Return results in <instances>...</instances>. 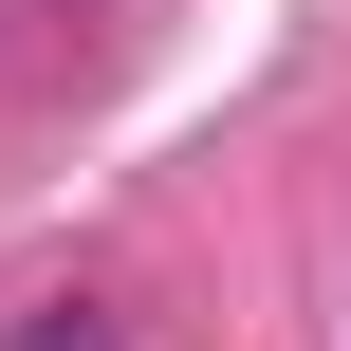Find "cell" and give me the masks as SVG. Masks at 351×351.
Instances as JSON below:
<instances>
[{"mask_svg": "<svg viewBox=\"0 0 351 351\" xmlns=\"http://www.w3.org/2000/svg\"><path fill=\"white\" fill-rule=\"evenodd\" d=\"M0 351H130V333H111L93 296H56V315H19V333H0Z\"/></svg>", "mask_w": 351, "mask_h": 351, "instance_id": "cell-1", "label": "cell"}]
</instances>
